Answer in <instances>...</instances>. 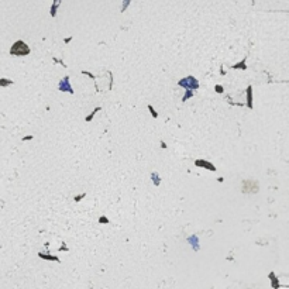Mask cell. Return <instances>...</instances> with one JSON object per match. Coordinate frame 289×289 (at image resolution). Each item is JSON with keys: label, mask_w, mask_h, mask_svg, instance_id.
<instances>
[{"label": "cell", "mask_w": 289, "mask_h": 289, "mask_svg": "<svg viewBox=\"0 0 289 289\" xmlns=\"http://www.w3.org/2000/svg\"><path fill=\"white\" fill-rule=\"evenodd\" d=\"M241 189H243V192H245V193H255V192L258 191V183L254 179H245V181H243V183H241Z\"/></svg>", "instance_id": "2"}, {"label": "cell", "mask_w": 289, "mask_h": 289, "mask_svg": "<svg viewBox=\"0 0 289 289\" xmlns=\"http://www.w3.org/2000/svg\"><path fill=\"white\" fill-rule=\"evenodd\" d=\"M216 89H217V92H222V91H223V87H220V86H216Z\"/></svg>", "instance_id": "10"}, {"label": "cell", "mask_w": 289, "mask_h": 289, "mask_svg": "<svg viewBox=\"0 0 289 289\" xmlns=\"http://www.w3.org/2000/svg\"><path fill=\"white\" fill-rule=\"evenodd\" d=\"M179 85H182V86H186V87H198L199 86V83L196 82V79L193 76H189V78H186L185 80H181L179 82Z\"/></svg>", "instance_id": "3"}, {"label": "cell", "mask_w": 289, "mask_h": 289, "mask_svg": "<svg viewBox=\"0 0 289 289\" xmlns=\"http://www.w3.org/2000/svg\"><path fill=\"white\" fill-rule=\"evenodd\" d=\"M11 83V80H0V86H3V85H9Z\"/></svg>", "instance_id": "9"}, {"label": "cell", "mask_w": 289, "mask_h": 289, "mask_svg": "<svg viewBox=\"0 0 289 289\" xmlns=\"http://www.w3.org/2000/svg\"><path fill=\"white\" fill-rule=\"evenodd\" d=\"M248 106L252 107V105H251V87H248Z\"/></svg>", "instance_id": "7"}, {"label": "cell", "mask_w": 289, "mask_h": 289, "mask_svg": "<svg viewBox=\"0 0 289 289\" xmlns=\"http://www.w3.org/2000/svg\"><path fill=\"white\" fill-rule=\"evenodd\" d=\"M10 54H11V55H18V56L27 55V54H30V48L25 45V42L17 41V42H14V45L11 47Z\"/></svg>", "instance_id": "1"}, {"label": "cell", "mask_w": 289, "mask_h": 289, "mask_svg": "<svg viewBox=\"0 0 289 289\" xmlns=\"http://www.w3.org/2000/svg\"><path fill=\"white\" fill-rule=\"evenodd\" d=\"M195 164L198 165V167H205V168H207V169H210V171H216L214 165H212L210 162H206V161H203V160H198Z\"/></svg>", "instance_id": "4"}, {"label": "cell", "mask_w": 289, "mask_h": 289, "mask_svg": "<svg viewBox=\"0 0 289 289\" xmlns=\"http://www.w3.org/2000/svg\"><path fill=\"white\" fill-rule=\"evenodd\" d=\"M40 257H41V258H47V260H54V261H56V260H58L56 257H51V255H45V254H40Z\"/></svg>", "instance_id": "6"}, {"label": "cell", "mask_w": 289, "mask_h": 289, "mask_svg": "<svg viewBox=\"0 0 289 289\" xmlns=\"http://www.w3.org/2000/svg\"><path fill=\"white\" fill-rule=\"evenodd\" d=\"M59 87H61V89H64V87H65V89H66V91H68V92H72V89H71V86H69V85H68V78H65V79H64L62 82H61V85H59Z\"/></svg>", "instance_id": "5"}, {"label": "cell", "mask_w": 289, "mask_h": 289, "mask_svg": "<svg viewBox=\"0 0 289 289\" xmlns=\"http://www.w3.org/2000/svg\"><path fill=\"white\" fill-rule=\"evenodd\" d=\"M234 68H237V69H245V64L241 62V64H238V65H236Z\"/></svg>", "instance_id": "8"}]
</instances>
